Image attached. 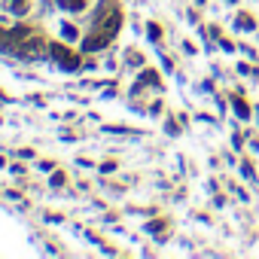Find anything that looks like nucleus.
<instances>
[{"label":"nucleus","instance_id":"1","mask_svg":"<svg viewBox=\"0 0 259 259\" xmlns=\"http://www.w3.org/2000/svg\"><path fill=\"white\" fill-rule=\"evenodd\" d=\"M52 55L58 58V64H64V67H70V70H76V67H79V58H76V55H70L64 46H52Z\"/></svg>","mask_w":259,"mask_h":259},{"label":"nucleus","instance_id":"2","mask_svg":"<svg viewBox=\"0 0 259 259\" xmlns=\"http://www.w3.org/2000/svg\"><path fill=\"white\" fill-rule=\"evenodd\" d=\"M110 40H113L110 34H95V37H85V43H82V46H85V49H101V46H107Z\"/></svg>","mask_w":259,"mask_h":259},{"label":"nucleus","instance_id":"3","mask_svg":"<svg viewBox=\"0 0 259 259\" xmlns=\"http://www.w3.org/2000/svg\"><path fill=\"white\" fill-rule=\"evenodd\" d=\"M235 113H238L241 119H247V116H250V107H247V104H244L241 98H235Z\"/></svg>","mask_w":259,"mask_h":259},{"label":"nucleus","instance_id":"4","mask_svg":"<svg viewBox=\"0 0 259 259\" xmlns=\"http://www.w3.org/2000/svg\"><path fill=\"white\" fill-rule=\"evenodd\" d=\"M61 7H67V10H73V13H79V10L85 7V0H61Z\"/></svg>","mask_w":259,"mask_h":259},{"label":"nucleus","instance_id":"5","mask_svg":"<svg viewBox=\"0 0 259 259\" xmlns=\"http://www.w3.org/2000/svg\"><path fill=\"white\" fill-rule=\"evenodd\" d=\"M10 10H13V13H19V16H22V13H25V10H28V0H10Z\"/></svg>","mask_w":259,"mask_h":259},{"label":"nucleus","instance_id":"6","mask_svg":"<svg viewBox=\"0 0 259 259\" xmlns=\"http://www.w3.org/2000/svg\"><path fill=\"white\" fill-rule=\"evenodd\" d=\"M238 28H241V31H250V28H253V19H250V16H238Z\"/></svg>","mask_w":259,"mask_h":259}]
</instances>
